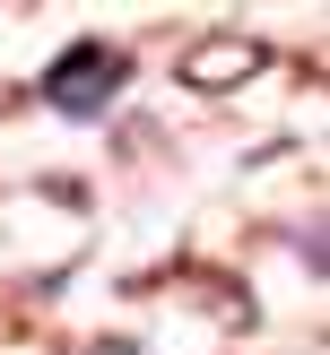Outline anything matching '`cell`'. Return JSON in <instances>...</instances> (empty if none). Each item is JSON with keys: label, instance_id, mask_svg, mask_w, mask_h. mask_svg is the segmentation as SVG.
<instances>
[{"label": "cell", "instance_id": "cell-1", "mask_svg": "<svg viewBox=\"0 0 330 355\" xmlns=\"http://www.w3.org/2000/svg\"><path fill=\"white\" fill-rule=\"evenodd\" d=\"M122 87H131V52L122 44H69L61 61L35 78V96H44L52 113H69V121H96Z\"/></svg>", "mask_w": 330, "mask_h": 355}, {"label": "cell", "instance_id": "cell-2", "mask_svg": "<svg viewBox=\"0 0 330 355\" xmlns=\"http://www.w3.org/2000/svg\"><path fill=\"white\" fill-rule=\"evenodd\" d=\"M270 69V44L261 35H208V44H191L183 52V87H243V78H261Z\"/></svg>", "mask_w": 330, "mask_h": 355}]
</instances>
